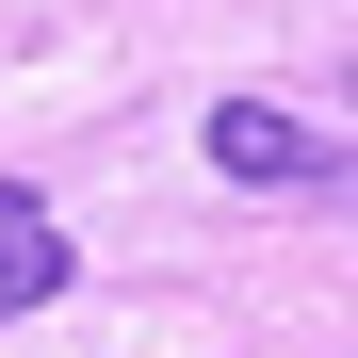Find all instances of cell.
I'll list each match as a JSON object with an SVG mask.
<instances>
[{"label": "cell", "mask_w": 358, "mask_h": 358, "mask_svg": "<svg viewBox=\"0 0 358 358\" xmlns=\"http://www.w3.org/2000/svg\"><path fill=\"white\" fill-rule=\"evenodd\" d=\"M212 163L261 179V196H358V147H326L310 114H277V98H212Z\"/></svg>", "instance_id": "6da1fadb"}, {"label": "cell", "mask_w": 358, "mask_h": 358, "mask_svg": "<svg viewBox=\"0 0 358 358\" xmlns=\"http://www.w3.org/2000/svg\"><path fill=\"white\" fill-rule=\"evenodd\" d=\"M49 293H66V212H49L33 179H0V326L49 310Z\"/></svg>", "instance_id": "7a4b0ae2"}]
</instances>
